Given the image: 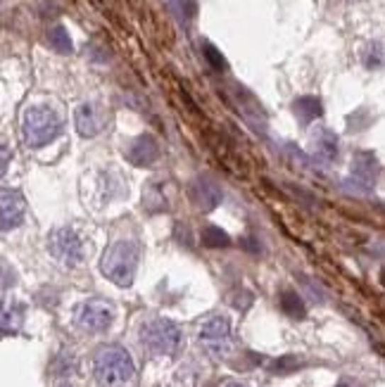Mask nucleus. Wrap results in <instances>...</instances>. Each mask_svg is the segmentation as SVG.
Here are the masks:
<instances>
[{"mask_svg":"<svg viewBox=\"0 0 385 387\" xmlns=\"http://www.w3.org/2000/svg\"><path fill=\"white\" fill-rule=\"evenodd\" d=\"M309 147H312V157L321 164H333L337 159V135L323 126L314 128Z\"/></svg>","mask_w":385,"mask_h":387,"instance_id":"obj_12","label":"nucleus"},{"mask_svg":"<svg viewBox=\"0 0 385 387\" xmlns=\"http://www.w3.org/2000/svg\"><path fill=\"white\" fill-rule=\"evenodd\" d=\"M60 131H62V119H60V114L52 107L33 105L24 112L22 135L31 150H38V147L52 142L60 135Z\"/></svg>","mask_w":385,"mask_h":387,"instance_id":"obj_3","label":"nucleus"},{"mask_svg":"<svg viewBox=\"0 0 385 387\" xmlns=\"http://www.w3.org/2000/svg\"><path fill=\"white\" fill-rule=\"evenodd\" d=\"M143 205L150 209V212H162V209H169L167 198L162 195V186H150V190L143 193Z\"/></svg>","mask_w":385,"mask_h":387,"instance_id":"obj_20","label":"nucleus"},{"mask_svg":"<svg viewBox=\"0 0 385 387\" xmlns=\"http://www.w3.org/2000/svg\"><path fill=\"white\" fill-rule=\"evenodd\" d=\"M74 119H77V128H79V133L84 135V138H96V135L103 131V124H105V119H103V114H100L98 105H93V103L79 105Z\"/></svg>","mask_w":385,"mask_h":387,"instance_id":"obj_13","label":"nucleus"},{"mask_svg":"<svg viewBox=\"0 0 385 387\" xmlns=\"http://www.w3.org/2000/svg\"><path fill=\"white\" fill-rule=\"evenodd\" d=\"M15 283H17V274L5 262H0V288H10V285Z\"/></svg>","mask_w":385,"mask_h":387,"instance_id":"obj_23","label":"nucleus"},{"mask_svg":"<svg viewBox=\"0 0 385 387\" xmlns=\"http://www.w3.org/2000/svg\"><path fill=\"white\" fill-rule=\"evenodd\" d=\"M202 55H205V60L209 62V67H212V69L224 72L226 67H228V64H226V60H224V55H221V52H219L212 43H205V45H202Z\"/></svg>","mask_w":385,"mask_h":387,"instance_id":"obj_22","label":"nucleus"},{"mask_svg":"<svg viewBox=\"0 0 385 387\" xmlns=\"http://www.w3.org/2000/svg\"><path fill=\"white\" fill-rule=\"evenodd\" d=\"M50 373L52 378H72L74 373H77V357L74 354H67V352H62V354L55 357V364L50 366Z\"/></svg>","mask_w":385,"mask_h":387,"instance_id":"obj_19","label":"nucleus"},{"mask_svg":"<svg viewBox=\"0 0 385 387\" xmlns=\"http://www.w3.org/2000/svg\"><path fill=\"white\" fill-rule=\"evenodd\" d=\"M48 252L62 264V267H79L84 262V240L74 228L69 226H60L55 230H50L48 235Z\"/></svg>","mask_w":385,"mask_h":387,"instance_id":"obj_5","label":"nucleus"},{"mask_svg":"<svg viewBox=\"0 0 385 387\" xmlns=\"http://www.w3.org/2000/svg\"><path fill=\"white\" fill-rule=\"evenodd\" d=\"M26 214V200L24 195L15 188L0 190V230H15L22 226Z\"/></svg>","mask_w":385,"mask_h":387,"instance_id":"obj_9","label":"nucleus"},{"mask_svg":"<svg viewBox=\"0 0 385 387\" xmlns=\"http://www.w3.org/2000/svg\"><path fill=\"white\" fill-rule=\"evenodd\" d=\"M281 309L283 314H288L290 318H305L307 316V307L302 302V297L295 293V290H283L281 293Z\"/></svg>","mask_w":385,"mask_h":387,"instance_id":"obj_16","label":"nucleus"},{"mask_svg":"<svg viewBox=\"0 0 385 387\" xmlns=\"http://www.w3.org/2000/svg\"><path fill=\"white\" fill-rule=\"evenodd\" d=\"M293 114L302 126H309L312 121H316L323 114V105L319 98H314V95H302V98H297L293 103Z\"/></svg>","mask_w":385,"mask_h":387,"instance_id":"obj_15","label":"nucleus"},{"mask_svg":"<svg viewBox=\"0 0 385 387\" xmlns=\"http://www.w3.org/2000/svg\"><path fill=\"white\" fill-rule=\"evenodd\" d=\"M48 43H50L52 50L60 52V55H69V52L74 50L69 33H67V29H65L62 24L52 26V29L48 31Z\"/></svg>","mask_w":385,"mask_h":387,"instance_id":"obj_18","label":"nucleus"},{"mask_svg":"<svg viewBox=\"0 0 385 387\" xmlns=\"http://www.w3.org/2000/svg\"><path fill=\"white\" fill-rule=\"evenodd\" d=\"M378 176H381V167H378V159L374 152H357L352 159V169H350L347 176V186L357 190V193H374Z\"/></svg>","mask_w":385,"mask_h":387,"instance_id":"obj_8","label":"nucleus"},{"mask_svg":"<svg viewBox=\"0 0 385 387\" xmlns=\"http://www.w3.org/2000/svg\"><path fill=\"white\" fill-rule=\"evenodd\" d=\"M74 323L86 332H107L114 323V307L105 300H84L74 309Z\"/></svg>","mask_w":385,"mask_h":387,"instance_id":"obj_6","label":"nucleus"},{"mask_svg":"<svg viewBox=\"0 0 385 387\" xmlns=\"http://www.w3.org/2000/svg\"><path fill=\"white\" fill-rule=\"evenodd\" d=\"M124 157L131 162L133 167H150L155 159L160 157V145L150 133L136 135L124 145Z\"/></svg>","mask_w":385,"mask_h":387,"instance_id":"obj_11","label":"nucleus"},{"mask_svg":"<svg viewBox=\"0 0 385 387\" xmlns=\"http://www.w3.org/2000/svg\"><path fill=\"white\" fill-rule=\"evenodd\" d=\"M93 376L103 385H121L136 376L131 354L119 344H105L93 354Z\"/></svg>","mask_w":385,"mask_h":387,"instance_id":"obj_2","label":"nucleus"},{"mask_svg":"<svg viewBox=\"0 0 385 387\" xmlns=\"http://www.w3.org/2000/svg\"><path fill=\"white\" fill-rule=\"evenodd\" d=\"M140 342L157 357H174L184 344V332L172 318H150L140 325Z\"/></svg>","mask_w":385,"mask_h":387,"instance_id":"obj_4","label":"nucleus"},{"mask_svg":"<svg viewBox=\"0 0 385 387\" xmlns=\"http://www.w3.org/2000/svg\"><path fill=\"white\" fill-rule=\"evenodd\" d=\"M10 162H12V152H10L8 142H3V140H0V179H3V176L8 174V167H10Z\"/></svg>","mask_w":385,"mask_h":387,"instance_id":"obj_25","label":"nucleus"},{"mask_svg":"<svg viewBox=\"0 0 385 387\" xmlns=\"http://www.w3.org/2000/svg\"><path fill=\"white\" fill-rule=\"evenodd\" d=\"M188 193H191V200L193 205L200 209V212H212V209H217L221 205V188L217 186V181L209 179V176H198L191 188H188Z\"/></svg>","mask_w":385,"mask_h":387,"instance_id":"obj_10","label":"nucleus"},{"mask_svg":"<svg viewBox=\"0 0 385 387\" xmlns=\"http://www.w3.org/2000/svg\"><path fill=\"white\" fill-rule=\"evenodd\" d=\"M200 344L205 352L214 359H224L231 352V323L226 316H214L202 325L200 332Z\"/></svg>","mask_w":385,"mask_h":387,"instance_id":"obj_7","label":"nucleus"},{"mask_svg":"<svg viewBox=\"0 0 385 387\" xmlns=\"http://www.w3.org/2000/svg\"><path fill=\"white\" fill-rule=\"evenodd\" d=\"M300 361H297V359L295 357H283L281 359V361H276L274 364V373H288V371H295V369H300Z\"/></svg>","mask_w":385,"mask_h":387,"instance_id":"obj_24","label":"nucleus"},{"mask_svg":"<svg viewBox=\"0 0 385 387\" xmlns=\"http://www.w3.org/2000/svg\"><path fill=\"white\" fill-rule=\"evenodd\" d=\"M24 304L19 302H8L0 304V335H17L22 330L24 323Z\"/></svg>","mask_w":385,"mask_h":387,"instance_id":"obj_14","label":"nucleus"},{"mask_svg":"<svg viewBox=\"0 0 385 387\" xmlns=\"http://www.w3.org/2000/svg\"><path fill=\"white\" fill-rule=\"evenodd\" d=\"M200 240L205 247H228L231 245V237H228L226 230H221L214 223H207L205 228L200 230Z\"/></svg>","mask_w":385,"mask_h":387,"instance_id":"obj_17","label":"nucleus"},{"mask_svg":"<svg viewBox=\"0 0 385 387\" xmlns=\"http://www.w3.org/2000/svg\"><path fill=\"white\" fill-rule=\"evenodd\" d=\"M364 67H367V69H381L383 67V43L381 40L369 43L367 52H364Z\"/></svg>","mask_w":385,"mask_h":387,"instance_id":"obj_21","label":"nucleus"},{"mask_svg":"<svg viewBox=\"0 0 385 387\" xmlns=\"http://www.w3.org/2000/svg\"><path fill=\"white\" fill-rule=\"evenodd\" d=\"M140 262V245L136 240H117L103 252L100 271L119 288H128L136 278Z\"/></svg>","mask_w":385,"mask_h":387,"instance_id":"obj_1","label":"nucleus"}]
</instances>
